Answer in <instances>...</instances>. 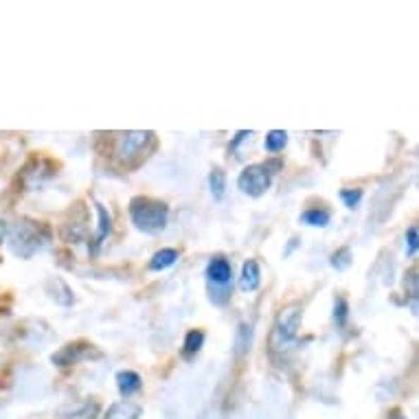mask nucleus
Here are the masks:
<instances>
[{
	"label": "nucleus",
	"instance_id": "nucleus-1",
	"mask_svg": "<svg viewBox=\"0 0 419 419\" xmlns=\"http://www.w3.org/2000/svg\"><path fill=\"white\" fill-rule=\"evenodd\" d=\"M130 217L138 231L143 233H158L167 226L169 209L161 200H152V198L136 195L130 200Z\"/></svg>",
	"mask_w": 419,
	"mask_h": 419
},
{
	"label": "nucleus",
	"instance_id": "nucleus-2",
	"mask_svg": "<svg viewBox=\"0 0 419 419\" xmlns=\"http://www.w3.org/2000/svg\"><path fill=\"white\" fill-rule=\"evenodd\" d=\"M301 318H303V310L296 303L286 305L281 312H279L274 327H272V334H270L272 351H281L296 341L298 329H301Z\"/></svg>",
	"mask_w": 419,
	"mask_h": 419
},
{
	"label": "nucleus",
	"instance_id": "nucleus-3",
	"mask_svg": "<svg viewBox=\"0 0 419 419\" xmlns=\"http://www.w3.org/2000/svg\"><path fill=\"white\" fill-rule=\"evenodd\" d=\"M154 145V132L150 130H132V132H123L121 138H119V147L116 154L121 161L132 163L136 158L145 156V152Z\"/></svg>",
	"mask_w": 419,
	"mask_h": 419
},
{
	"label": "nucleus",
	"instance_id": "nucleus-4",
	"mask_svg": "<svg viewBox=\"0 0 419 419\" xmlns=\"http://www.w3.org/2000/svg\"><path fill=\"white\" fill-rule=\"evenodd\" d=\"M272 185V171L270 165H248L237 178V187L250 198L264 195Z\"/></svg>",
	"mask_w": 419,
	"mask_h": 419
},
{
	"label": "nucleus",
	"instance_id": "nucleus-5",
	"mask_svg": "<svg viewBox=\"0 0 419 419\" xmlns=\"http://www.w3.org/2000/svg\"><path fill=\"white\" fill-rule=\"evenodd\" d=\"M11 248L20 257H31L40 248L37 226L29 222H18L11 231Z\"/></svg>",
	"mask_w": 419,
	"mask_h": 419
},
{
	"label": "nucleus",
	"instance_id": "nucleus-6",
	"mask_svg": "<svg viewBox=\"0 0 419 419\" xmlns=\"http://www.w3.org/2000/svg\"><path fill=\"white\" fill-rule=\"evenodd\" d=\"M207 279L213 288H222V292H231L233 286V268L224 257H215L207 266Z\"/></svg>",
	"mask_w": 419,
	"mask_h": 419
},
{
	"label": "nucleus",
	"instance_id": "nucleus-7",
	"mask_svg": "<svg viewBox=\"0 0 419 419\" xmlns=\"http://www.w3.org/2000/svg\"><path fill=\"white\" fill-rule=\"evenodd\" d=\"M90 353H92V345H79V343H75V345L62 347V351H57L53 356V363L57 367H68V365H75L79 360H84V358H90Z\"/></svg>",
	"mask_w": 419,
	"mask_h": 419
},
{
	"label": "nucleus",
	"instance_id": "nucleus-8",
	"mask_svg": "<svg viewBox=\"0 0 419 419\" xmlns=\"http://www.w3.org/2000/svg\"><path fill=\"white\" fill-rule=\"evenodd\" d=\"M95 207H97V215H99V224H97V233L92 237V248H90L92 255H97L99 250H102V246L106 244V239L112 233V217H110L108 209L104 205H99V202Z\"/></svg>",
	"mask_w": 419,
	"mask_h": 419
},
{
	"label": "nucleus",
	"instance_id": "nucleus-9",
	"mask_svg": "<svg viewBox=\"0 0 419 419\" xmlns=\"http://www.w3.org/2000/svg\"><path fill=\"white\" fill-rule=\"evenodd\" d=\"M262 284V270H259V264L255 259H248V262L242 266V274H239V288L244 292H253Z\"/></svg>",
	"mask_w": 419,
	"mask_h": 419
},
{
	"label": "nucleus",
	"instance_id": "nucleus-10",
	"mask_svg": "<svg viewBox=\"0 0 419 419\" xmlns=\"http://www.w3.org/2000/svg\"><path fill=\"white\" fill-rule=\"evenodd\" d=\"M116 387H119V393L130 397V395L141 391L143 380H141V375H138L136 371H119L116 373Z\"/></svg>",
	"mask_w": 419,
	"mask_h": 419
},
{
	"label": "nucleus",
	"instance_id": "nucleus-11",
	"mask_svg": "<svg viewBox=\"0 0 419 419\" xmlns=\"http://www.w3.org/2000/svg\"><path fill=\"white\" fill-rule=\"evenodd\" d=\"M99 413V406L92 402H82V404H73V406H64L59 408V419H95V415Z\"/></svg>",
	"mask_w": 419,
	"mask_h": 419
},
{
	"label": "nucleus",
	"instance_id": "nucleus-12",
	"mask_svg": "<svg viewBox=\"0 0 419 419\" xmlns=\"http://www.w3.org/2000/svg\"><path fill=\"white\" fill-rule=\"evenodd\" d=\"M143 413V408L134 402H116L108 408L104 419H138Z\"/></svg>",
	"mask_w": 419,
	"mask_h": 419
},
{
	"label": "nucleus",
	"instance_id": "nucleus-13",
	"mask_svg": "<svg viewBox=\"0 0 419 419\" xmlns=\"http://www.w3.org/2000/svg\"><path fill=\"white\" fill-rule=\"evenodd\" d=\"M178 262V250L174 248H161L154 257H152V262H150V270H167L171 268L174 264Z\"/></svg>",
	"mask_w": 419,
	"mask_h": 419
},
{
	"label": "nucleus",
	"instance_id": "nucleus-14",
	"mask_svg": "<svg viewBox=\"0 0 419 419\" xmlns=\"http://www.w3.org/2000/svg\"><path fill=\"white\" fill-rule=\"evenodd\" d=\"M332 219V213L327 209H321V207H312L308 211H303L301 215V222L303 224H310V226H327Z\"/></svg>",
	"mask_w": 419,
	"mask_h": 419
},
{
	"label": "nucleus",
	"instance_id": "nucleus-15",
	"mask_svg": "<svg viewBox=\"0 0 419 419\" xmlns=\"http://www.w3.org/2000/svg\"><path fill=\"white\" fill-rule=\"evenodd\" d=\"M202 345H205V332H200V329H191V332L187 334V338H185L183 353H185L187 358H191V356H195L198 351L202 349Z\"/></svg>",
	"mask_w": 419,
	"mask_h": 419
},
{
	"label": "nucleus",
	"instance_id": "nucleus-16",
	"mask_svg": "<svg viewBox=\"0 0 419 419\" xmlns=\"http://www.w3.org/2000/svg\"><path fill=\"white\" fill-rule=\"evenodd\" d=\"M209 187H211V193H213V198L215 200H219V198L224 195V189H226V176H224V171L222 169H213L211 174H209Z\"/></svg>",
	"mask_w": 419,
	"mask_h": 419
},
{
	"label": "nucleus",
	"instance_id": "nucleus-17",
	"mask_svg": "<svg viewBox=\"0 0 419 419\" xmlns=\"http://www.w3.org/2000/svg\"><path fill=\"white\" fill-rule=\"evenodd\" d=\"M288 145V132L286 130H272L266 136V150L268 152H281Z\"/></svg>",
	"mask_w": 419,
	"mask_h": 419
},
{
	"label": "nucleus",
	"instance_id": "nucleus-18",
	"mask_svg": "<svg viewBox=\"0 0 419 419\" xmlns=\"http://www.w3.org/2000/svg\"><path fill=\"white\" fill-rule=\"evenodd\" d=\"M250 343H253V329H250V325L242 323L237 329V338H235L237 353H246L250 349Z\"/></svg>",
	"mask_w": 419,
	"mask_h": 419
},
{
	"label": "nucleus",
	"instance_id": "nucleus-19",
	"mask_svg": "<svg viewBox=\"0 0 419 419\" xmlns=\"http://www.w3.org/2000/svg\"><path fill=\"white\" fill-rule=\"evenodd\" d=\"M349 264H351V253H349V248H341V250H336V253L332 255V268L345 270V268H349Z\"/></svg>",
	"mask_w": 419,
	"mask_h": 419
},
{
	"label": "nucleus",
	"instance_id": "nucleus-20",
	"mask_svg": "<svg viewBox=\"0 0 419 419\" xmlns=\"http://www.w3.org/2000/svg\"><path fill=\"white\" fill-rule=\"evenodd\" d=\"M347 316H349V305H347V301H345L343 296L336 298V305H334V323H336V325H345Z\"/></svg>",
	"mask_w": 419,
	"mask_h": 419
},
{
	"label": "nucleus",
	"instance_id": "nucleus-21",
	"mask_svg": "<svg viewBox=\"0 0 419 419\" xmlns=\"http://www.w3.org/2000/svg\"><path fill=\"white\" fill-rule=\"evenodd\" d=\"M341 200L345 202L347 209H356L358 202L363 200V189H343L341 191Z\"/></svg>",
	"mask_w": 419,
	"mask_h": 419
},
{
	"label": "nucleus",
	"instance_id": "nucleus-22",
	"mask_svg": "<svg viewBox=\"0 0 419 419\" xmlns=\"http://www.w3.org/2000/svg\"><path fill=\"white\" fill-rule=\"evenodd\" d=\"M406 244H408V257H415L417 248H419V237H417V226L415 224H411L408 231H406Z\"/></svg>",
	"mask_w": 419,
	"mask_h": 419
},
{
	"label": "nucleus",
	"instance_id": "nucleus-23",
	"mask_svg": "<svg viewBox=\"0 0 419 419\" xmlns=\"http://www.w3.org/2000/svg\"><path fill=\"white\" fill-rule=\"evenodd\" d=\"M3 239H5V224L0 222V244H3Z\"/></svg>",
	"mask_w": 419,
	"mask_h": 419
},
{
	"label": "nucleus",
	"instance_id": "nucleus-24",
	"mask_svg": "<svg viewBox=\"0 0 419 419\" xmlns=\"http://www.w3.org/2000/svg\"><path fill=\"white\" fill-rule=\"evenodd\" d=\"M391 419H404V417H400V415H397V417H391Z\"/></svg>",
	"mask_w": 419,
	"mask_h": 419
}]
</instances>
